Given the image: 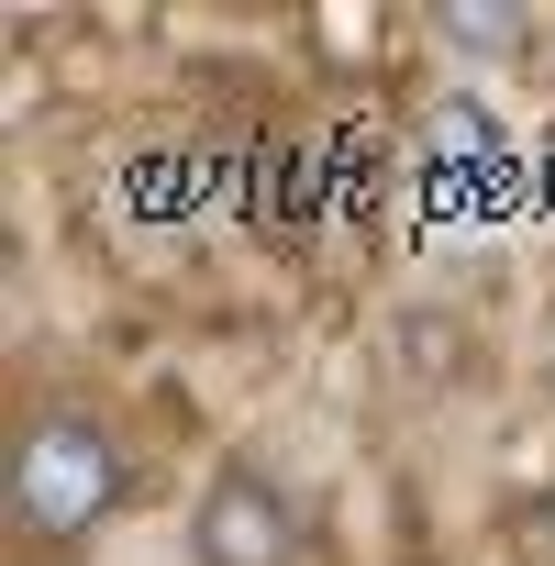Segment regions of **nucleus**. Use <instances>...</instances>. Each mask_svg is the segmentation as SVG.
Returning <instances> with one entry per match:
<instances>
[{"label":"nucleus","mask_w":555,"mask_h":566,"mask_svg":"<svg viewBox=\"0 0 555 566\" xmlns=\"http://www.w3.org/2000/svg\"><path fill=\"white\" fill-rule=\"evenodd\" d=\"M112 500H123V444L67 400L34 411L23 444H12V533L23 544H78V533H101Z\"/></svg>","instance_id":"obj_1"},{"label":"nucleus","mask_w":555,"mask_h":566,"mask_svg":"<svg viewBox=\"0 0 555 566\" xmlns=\"http://www.w3.org/2000/svg\"><path fill=\"white\" fill-rule=\"evenodd\" d=\"M189 555H200V566H301V511H290V489L255 478V467L211 478V500L189 511Z\"/></svg>","instance_id":"obj_2"},{"label":"nucleus","mask_w":555,"mask_h":566,"mask_svg":"<svg viewBox=\"0 0 555 566\" xmlns=\"http://www.w3.org/2000/svg\"><path fill=\"white\" fill-rule=\"evenodd\" d=\"M433 34H444V56L500 67V56L522 45V12H511V0H444V12H433Z\"/></svg>","instance_id":"obj_3"},{"label":"nucleus","mask_w":555,"mask_h":566,"mask_svg":"<svg viewBox=\"0 0 555 566\" xmlns=\"http://www.w3.org/2000/svg\"><path fill=\"white\" fill-rule=\"evenodd\" d=\"M400 356H411V378H455L467 367V334L444 312H400Z\"/></svg>","instance_id":"obj_4"},{"label":"nucleus","mask_w":555,"mask_h":566,"mask_svg":"<svg viewBox=\"0 0 555 566\" xmlns=\"http://www.w3.org/2000/svg\"><path fill=\"white\" fill-rule=\"evenodd\" d=\"M489 145H500V123L478 101H444V156H489Z\"/></svg>","instance_id":"obj_5"}]
</instances>
